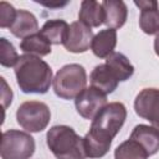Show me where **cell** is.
<instances>
[{
  "mask_svg": "<svg viewBox=\"0 0 159 159\" xmlns=\"http://www.w3.org/2000/svg\"><path fill=\"white\" fill-rule=\"evenodd\" d=\"M127 118V109L123 103L112 102L107 104L92 120L88 133L83 138L86 157L97 159L104 157L113 138L123 127Z\"/></svg>",
  "mask_w": 159,
  "mask_h": 159,
  "instance_id": "6da1fadb",
  "label": "cell"
},
{
  "mask_svg": "<svg viewBox=\"0 0 159 159\" xmlns=\"http://www.w3.org/2000/svg\"><path fill=\"white\" fill-rule=\"evenodd\" d=\"M15 76L20 89L24 93L43 94L50 89L52 78V70L37 56L22 55L15 65Z\"/></svg>",
  "mask_w": 159,
  "mask_h": 159,
  "instance_id": "7a4b0ae2",
  "label": "cell"
},
{
  "mask_svg": "<svg viewBox=\"0 0 159 159\" xmlns=\"http://www.w3.org/2000/svg\"><path fill=\"white\" fill-rule=\"evenodd\" d=\"M48 149L56 159H86L83 138L68 125H55L46 134Z\"/></svg>",
  "mask_w": 159,
  "mask_h": 159,
  "instance_id": "3957f363",
  "label": "cell"
},
{
  "mask_svg": "<svg viewBox=\"0 0 159 159\" xmlns=\"http://www.w3.org/2000/svg\"><path fill=\"white\" fill-rule=\"evenodd\" d=\"M87 84V75L83 66L70 63L60 68L52 81L53 91L62 99L76 98Z\"/></svg>",
  "mask_w": 159,
  "mask_h": 159,
  "instance_id": "277c9868",
  "label": "cell"
},
{
  "mask_svg": "<svg viewBox=\"0 0 159 159\" xmlns=\"http://www.w3.org/2000/svg\"><path fill=\"white\" fill-rule=\"evenodd\" d=\"M35 152L34 138L21 130L10 129L2 133L1 159H30Z\"/></svg>",
  "mask_w": 159,
  "mask_h": 159,
  "instance_id": "5b68a950",
  "label": "cell"
},
{
  "mask_svg": "<svg viewBox=\"0 0 159 159\" xmlns=\"http://www.w3.org/2000/svg\"><path fill=\"white\" fill-rule=\"evenodd\" d=\"M51 118V112L47 104L39 101H27L19 106L16 111V120L22 129L37 133L43 130Z\"/></svg>",
  "mask_w": 159,
  "mask_h": 159,
  "instance_id": "8992f818",
  "label": "cell"
},
{
  "mask_svg": "<svg viewBox=\"0 0 159 159\" xmlns=\"http://www.w3.org/2000/svg\"><path fill=\"white\" fill-rule=\"evenodd\" d=\"M75 106L81 117L93 120V118L107 106V94L91 86L84 88L75 98Z\"/></svg>",
  "mask_w": 159,
  "mask_h": 159,
  "instance_id": "52a82bcc",
  "label": "cell"
},
{
  "mask_svg": "<svg viewBox=\"0 0 159 159\" xmlns=\"http://www.w3.org/2000/svg\"><path fill=\"white\" fill-rule=\"evenodd\" d=\"M135 113L143 119L149 120L154 128L159 130V89L144 88L134 101Z\"/></svg>",
  "mask_w": 159,
  "mask_h": 159,
  "instance_id": "ba28073f",
  "label": "cell"
},
{
  "mask_svg": "<svg viewBox=\"0 0 159 159\" xmlns=\"http://www.w3.org/2000/svg\"><path fill=\"white\" fill-rule=\"evenodd\" d=\"M93 40V32L91 27L86 26L81 21H75L70 25V31L67 40L65 42V48L73 53L86 52Z\"/></svg>",
  "mask_w": 159,
  "mask_h": 159,
  "instance_id": "9c48e42d",
  "label": "cell"
},
{
  "mask_svg": "<svg viewBox=\"0 0 159 159\" xmlns=\"http://www.w3.org/2000/svg\"><path fill=\"white\" fill-rule=\"evenodd\" d=\"M135 6L140 9L139 26L147 35H159V7L158 2L153 0L134 1Z\"/></svg>",
  "mask_w": 159,
  "mask_h": 159,
  "instance_id": "30bf717a",
  "label": "cell"
},
{
  "mask_svg": "<svg viewBox=\"0 0 159 159\" xmlns=\"http://www.w3.org/2000/svg\"><path fill=\"white\" fill-rule=\"evenodd\" d=\"M104 10V25L108 29H120L125 21L128 15L127 5L120 0H106L102 2Z\"/></svg>",
  "mask_w": 159,
  "mask_h": 159,
  "instance_id": "8fae6325",
  "label": "cell"
},
{
  "mask_svg": "<svg viewBox=\"0 0 159 159\" xmlns=\"http://www.w3.org/2000/svg\"><path fill=\"white\" fill-rule=\"evenodd\" d=\"M129 138L137 140L148 152L149 155H153L159 150V130L152 125H135Z\"/></svg>",
  "mask_w": 159,
  "mask_h": 159,
  "instance_id": "7c38bea8",
  "label": "cell"
},
{
  "mask_svg": "<svg viewBox=\"0 0 159 159\" xmlns=\"http://www.w3.org/2000/svg\"><path fill=\"white\" fill-rule=\"evenodd\" d=\"M89 81H91V86L101 89L106 94L112 93L117 88L119 82L116 75L113 73V71L106 63L98 65L93 68L89 76Z\"/></svg>",
  "mask_w": 159,
  "mask_h": 159,
  "instance_id": "4fadbf2b",
  "label": "cell"
},
{
  "mask_svg": "<svg viewBox=\"0 0 159 159\" xmlns=\"http://www.w3.org/2000/svg\"><path fill=\"white\" fill-rule=\"evenodd\" d=\"M116 45H117V31L113 29H104L93 36L91 50L94 53V56L99 58H107L112 52H114Z\"/></svg>",
  "mask_w": 159,
  "mask_h": 159,
  "instance_id": "5bb4252c",
  "label": "cell"
},
{
  "mask_svg": "<svg viewBox=\"0 0 159 159\" xmlns=\"http://www.w3.org/2000/svg\"><path fill=\"white\" fill-rule=\"evenodd\" d=\"M78 19L82 24L88 27H98L104 24V10L102 2L94 0H84L81 2V9L78 12Z\"/></svg>",
  "mask_w": 159,
  "mask_h": 159,
  "instance_id": "9a60e30c",
  "label": "cell"
},
{
  "mask_svg": "<svg viewBox=\"0 0 159 159\" xmlns=\"http://www.w3.org/2000/svg\"><path fill=\"white\" fill-rule=\"evenodd\" d=\"M37 30H39V24L35 15L26 10H17L16 20L10 27V32L16 37L25 39L27 36L36 34Z\"/></svg>",
  "mask_w": 159,
  "mask_h": 159,
  "instance_id": "2e32d148",
  "label": "cell"
},
{
  "mask_svg": "<svg viewBox=\"0 0 159 159\" xmlns=\"http://www.w3.org/2000/svg\"><path fill=\"white\" fill-rule=\"evenodd\" d=\"M70 31V25L65 20H47L40 32L53 45H65Z\"/></svg>",
  "mask_w": 159,
  "mask_h": 159,
  "instance_id": "e0dca14e",
  "label": "cell"
},
{
  "mask_svg": "<svg viewBox=\"0 0 159 159\" xmlns=\"http://www.w3.org/2000/svg\"><path fill=\"white\" fill-rule=\"evenodd\" d=\"M20 48L26 55L47 56L48 53H51V42L41 32H36L31 36L22 39Z\"/></svg>",
  "mask_w": 159,
  "mask_h": 159,
  "instance_id": "ac0fdd59",
  "label": "cell"
},
{
  "mask_svg": "<svg viewBox=\"0 0 159 159\" xmlns=\"http://www.w3.org/2000/svg\"><path fill=\"white\" fill-rule=\"evenodd\" d=\"M106 65L113 71L118 81H127L134 73V67L129 60L120 52H112L106 58Z\"/></svg>",
  "mask_w": 159,
  "mask_h": 159,
  "instance_id": "d6986e66",
  "label": "cell"
},
{
  "mask_svg": "<svg viewBox=\"0 0 159 159\" xmlns=\"http://www.w3.org/2000/svg\"><path fill=\"white\" fill-rule=\"evenodd\" d=\"M148 152L134 139H128L114 150V159H147Z\"/></svg>",
  "mask_w": 159,
  "mask_h": 159,
  "instance_id": "ffe728a7",
  "label": "cell"
},
{
  "mask_svg": "<svg viewBox=\"0 0 159 159\" xmlns=\"http://www.w3.org/2000/svg\"><path fill=\"white\" fill-rule=\"evenodd\" d=\"M19 55L15 47L5 39H0V63L4 67H12L19 61Z\"/></svg>",
  "mask_w": 159,
  "mask_h": 159,
  "instance_id": "44dd1931",
  "label": "cell"
},
{
  "mask_svg": "<svg viewBox=\"0 0 159 159\" xmlns=\"http://www.w3.org/2000/svg\"><path fill=\"white\" fill-rule=\"evenodd\" d=\"M16 15H17V10H15V7L11 4L6 1L0 2V27L1 29H5V27L10 29L16 20Z\"/></svg>",
  "mask_w": 159,
  "mask_h": 159,
  "instance_id": "7402d4cb",
  "label": "cell"
},
{
  "mask_svg": "<svg viewBox=\"0 0 159 159\" xmlns=\"http://www.w3.org/2000/svg\"><path fill=\"white\" fill-rule=\"evenodd\" d=\"M1 80V83H2V96H1V98H2V106H4V108L6 109L7 108V106L11 103V101H12V91L11 89H9L7 88V84H6V82H5V80L1 77L0 78Z\"/></svg>",
  "mask_w": 159,
  "mask_h": 159,
  "instance_id": "603a6c76",
  "label": "cell"
},
{
  "mask_svg": "<svg viewBox=\"0 0 159 159\" xmlns=\"http://www.w3.org/2000/svg\"><path fill=\"white\" fill-rule=\"evenodd\" d=\"M154 50H155V53L159 56V35H157L154 40Z\"/></svg>",
  "mask_w": 159,
  "mask_h": 159,
  "instance_id": "cb8c5ba5",
  "label": "cell"
}]
</instances>
